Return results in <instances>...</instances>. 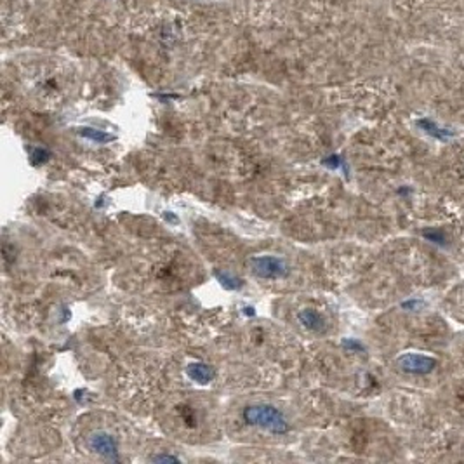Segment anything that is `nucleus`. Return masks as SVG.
<instances>
[{
	"mask_svg": "<svg viewBox=\"0 0 464 464\" xmlns=\"http://www.w3.org/2000/svg\"><path fill=\"white\" fill-rule=\"evenodd\" d=\"M79 134L82 137H85V139H91V141L98 143V145H106V143L115 139V136H112V134L104 133V131H98V129H92V127L79 129Z\"/></svg>",
	"mask_w": 464,
	"mask_h": 464,
	"instance_id": "obj_9",
	"label": "nucleus"
},
{
	"mask_svg": "<svg viewBox=\"0 0 464 464\" xmlns=\"http://www.w3.org/2000/svg\"><path fill=\"white\" fill-rule=\"evenodd\" d=\"M341 346L351 353H362L365 349L364 344H362L358 339H353V337H344V339L341 341Z\"/></svg>",
	"mask_w": 464,
	"mask_h": 464,
	"instance_id": "obj_11",
	"label": "nucleus"
},
{
	"mask_svg": "<svg viewBox=\"0 0 464 464\" xmlns=\"http://www.w3.org/2000/svg\"><path fill=\"white\" fill-rule=\"evenodd\" d=\"M242 419L247 426L259 428L271 435H285L290 431V424L283 412L269 403H252L242 411Z\"/></svg>",
	"mask_w": 464,
	"mask_h": 464,
	"instance_id": "obj_1",
	"label": "nucleus"
},
{
	"mask_svg": "<svg viewBox=\"0 0 464 464\" xmlns=\"http://www.w3.org/2000/svg\"><path fill=\"white\" fill-rule=\"evenodd\" d=\"M151 461L153 463H179V457L170 456V454H157V456H151Z\"/></svg>",
	"mask_w": 464,
	"mask_h": 464,
	"instance_id": "obj_14",
	"label": "nucleus"
},
{
	"mask_svg": "<svg viewBox=\"0 0 464 464\" xmlns=\"http://www.w3.org/2000/svg\"><path fill=\"white\" fill-rule=\"evenodd\" d=\"M164 217H166V219H169V221H172V223H176V221H178L174 215H172V212H164Z\"/></svg>",
	"mask_w": 464,
	"mask_h": 464,
	"instance_id": "obj_15",
	"label": "nucleus"
},
{
	"mask_svg": "<svg viewBox=\"0 0 464 464\" xmlns=\"http://www.w3.org/2000/svg\"><path fill=\"white\" fill-rule=\"evenodd\" d=\"M214 277L221 283V287L226 290H238L244 287V280L238 278L236 275L228 273V271H215Z\"/></svg>",
	"mask_w": 464,
	"mask_h": 464,
	"instance_id": "obj_8",
	"label": "nucleus"
},
{
	"mask_svg": "<svg viewBox=\"0 0 464 464\" xmlns=\"http://www.w3.org/2000/svg\"><path fill=\"white\" fill-rule=\"evenodd\" d=\"M87 447L91 448L94 454L104 457L108 461H118V444H116V438L108 433V431L98 430L92 431L91 435L87 436Z\"/></svg>",
	"mask_w": 464,
	"mask_h": 464,
	"instance_id": "obj_4",
	"label": "nucleus"
},
{
	"mask_svg": "<svg viewBox=\"0 0 464 464\" xmlns=\"http://www.w3.org/2000/svg\"><path fill=\"white\" fill-rule=\"evenodd\" d=\"M186 374L191 381L197 382V384H209V382L214 381L215 377L214 367H211L209 364H203V362H191V364H188Z\"/></svg>",
	"mask_w": 464,
	"mask_h": 464,
	"instance_id": "obj_6",
	"label": "nucleus"
},
{
	"mask_svg": "<svg viewBox=\"0 0 464 464\" xmlns=\"http://www.w3.org/2000/svg\"><path fill=\"white\" fill-rule=\"evenodd\" d=\"M398 369L402 372L412 374V376H426L436 369L438 362L428 355H419V353H403L397 358Z\"/></svg>",
	"mask_w": 464,
	"mask_h": 464,
	"instance_id": "obj_3",
	"label": "nucleus"
},
{
	"mask_svg": "<svg viewBox=\"0 0 464 464\" xmlns=\"http://www.w3.org/2000/svg\"><path fill=\"white\" fill-rule=\"evenodd\" d=\"M417 127L423 129L424 133L430 134L431 137L442 139V141H445V139H448V137H452V136H456L454 131H448V129H445V127H440L438 124H435V122L430 120V118H421V120H417Z\"/></svg>",
	"mask_w": 464,
	"mask_h": 464,
	"instance_id": "obj_7",
	"label": "nucleus"
},
{
	"mask_svg": "<svg viewBox=\"0 0 464 464\" xmlns=\"http://www.w3.org/2000/svg\"><path fill=\"white\" fill-rule=\"evenodd\" d=\"M423 236L428 238L430 242H433V244H440V245L445 244V235L444 232H440V230H426V232L423 233Z\"/></svg>",
	"mask_w": 464,
	"mask_h": 464,
	"instance_id": "obj_13",
	"label": "nucleus"
},
{
	"mask_svg": "<svg viewBox=\"0 0 464 464\" xmlns=\"http://www.w3.org/2000/svg\"><path fill=\"white\" fill-rule=\"evenodd\" d=\"M298 322L299 325H303L306 331L315 332V334H323L327 331V322L320 315L318 311L313 308H303L298 311Z\"/></svg>",
	"mask_w": 464,
	"mask_h": 464,
	"instance_id": "obj_5",
	"label": "nucleus"
},
{
	"mask_svg": "<svg viewBox=\"0 0 464 464\" xmlns=\"http://www.w3.org/2000/svg\"><path fill=\"white\" fill-rule=\"evenodd\" d=\"M249 266L252 273L261 280H280L289 275V266L282 257L273 254H261L250 257Z\"/></svg>",
	"mask_w": 464,
	"mask_h": 464,
	"instance_id": "obj_2",
	"label": "nucleus"
},
{
	"mask_svg": "<svg viewBox=\"0 0 464 464\" xmlns=\"http://www.w3.org/2000/svg\"><path fill=\"white\" fill-rule=\"evenodd\" d=\"M244 311H245V315H250V316L256 315V313H254V308H244Z\"/></svg>",
	"mask_w": 464,
	"mask_h": 464,
	"instance_id": "obj_16",
	"label": "nucleus"
},
{
	"mask_svg": "<svg viewBox=\"0 0 464 464\" xmlns=\"http://www.w3.org/2000/svg\"><path fill=\"white\" fill-rule=\"evenodd\" d=\"M28 155H30V162H32L33 166H42V164H46V162L49 160L52 153H50L47 148H42V146H32Z\"/></svg>",
	"mask_w": 464,
	"mask_h": 464,
	"instance_id": "obj_10",
	"label": "nucleus"
},
{
	"mask_svg": "<svg viewBox=\"0 0 464 464\" xmlns=\"http://www.w3.org/2000/svg\"><path fill=\"white\" fill-rule=\"evenodd\" d=\"M322 164L325 167H329V169H332V170L344 169V162H343V158H341L339 155H329V157L323 158Z\"/></svg>",
	"mask_w": 464,
	"mask_h": 464,
	"instance_id": "obj_12",
	"label": "nucleus"
}]
</instances>
